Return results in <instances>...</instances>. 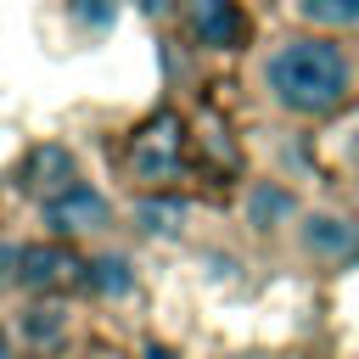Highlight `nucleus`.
<instances>
[{"label": "nucleus", "mask_w": 359, "mask_h": 359, "mask_svg": "<svg viewBox=\"0 0 359 359\" xmlns=\"http://www.w3.org/2000/svg\"><path fill=\"white\" fill-rule=\"evenodd\" d=\"M6 353H11V337H6V331H0V359H6Z\"/></svg>", "instance_id": "dca6fc26"}, {"label": "nucleus", "mask_w": 359, "mask_h": 359, "mask_svg": "<svg viewBox=\"0 0 359 359\" xmlns=\"http://www.w3.org/2000/svg\"><path fill=\"white\" fill-rule=\"evenodd\" d=\"M140 17H151V22H163V17H180V0H129Z\"/></svg>", "instance_id": "4468645a"}, {"label": "nucleus", "mask_w": 359, "mask_h": 359, "mask_svg": "<svg viewBox=\"0 0 359 359\" xmlns=\"http://www.w3.org/2000/svg\"><path fill=\"white\" fill-rule=\"evenodd\" d=\"M292 28H320V34H359V0H286Z\"/></svg>", "instance_id": "6e6552de"}, {"label": "nucleus", "mask_w": 359, "mask_h": 359, "mask_svg": "<svg viewBox=\"0 0 359 359\" xmlns=\"http://www.w3.org/2000/svg\"><path fill=\"white\" fill-rule=\"evenodd\" d=\"M185 219H191V202H180V196H163V191H157V196H140V202H135V224H140L146 236H174Z\"/></svg>", "instance_id": "1a4fd4ad"}, {"label": "nucleus", "mask_w": 359, "mask_h": 359, "mask_svg": "<svg viewBox=\"0 0 359 359\" xmlns=\"http://www.w3.org/2000/svg\"><path fill=\"white\" fill-rule=\"evenodd\" d=\"M62 331H67V309H62V297H50V292H45L39 303H28V309H22V337H28L34 348L56 342Z\"/></svg>", "instance_id": "f8f14e48"}, {"label": "nucleus", "mask_w": 359, "mask_h": 359, "mask_svg": "<svg viewBox=\"0 0 359 359\" xmlns=\"http://www.w3.org/2000/svg\"><path fill=\"white\" fill-rule=\"evenodd\" d=\"M292 213H297V202H292L286 185H252V191H247V224H252V230H275V224L292 219Z\"/></svg>", "instance_id": "9d476101"}, {"label": "nucleus", "mask_w": 359, "mask_h": 359, "mask_svg": "<svg viewBox=\"0 0 359 359\" xmlns=\"http://www.w3.org/2000/svg\"><path fill=\"white\" fill-rule=\"evenodd\" d=\"M84 286H90V292H101V297H123V292L135 286V269H129V258H123V252H101V258H90V264H84Z\"/></svg>", "instance_id": "9b49d317"}, {"label": "nucleus", "mask_w": 359, "mask_h": 359, "mask_svg": "<svg viewBox=\"0 0 359 359\" xmlns=\"http://www.w3.org/2000/svg\"><path fill=\"white\" fill-rule=\"evenodd\" d=\"M303 230V252L320 258V264H342V258H359V224L342 219V213H303L297 219Z\"/></svg>", "instance_id": "423d86ee"}, {"label": "nucleus", "mask_w": 359, "mask_h": 359, "mask_svg": "<svg viewBox=\"0 0 359 359\" xmlns=\"http://www.w3.org/2000/svg\"><path fill=\"white\" fill-rule=\"evenodd\" d=\"M73 180H79V163H73V151L56 146V140L34 146V151L22 157V168H17V185L34 191V196H50V191H62V185H73Z\"/></svg>", "instance_id": "0eeeda50"}, {"label": "nucleus", "mask_w": 359, "mask_h": 359, "mask_svg": "<svg viewBox=\"0 0 359 359\" xmlns=\"http://www.w3.org/2000/svg\"><path fill=\"white\" fill-rule=\"evenodd\" d=\"M180 34L202 56H236L252 39L247 6L241 0H180Z\"/></svg>", "instance_id": "7ed1b4c3"}, {"label": "nucleus", "mask_w": 359, "mask_h": 359, "mask_svg": "<svg viewBox=\"0 0 359 359\" xmlns=\"http://www.w3.org/2000/svg\"><path fill=\"white\" fill-rule=\"evenodd\" d=\"M39 219H45L50 236L73 241V236H95V230H107V224H112V202H107L90 180H73V185L39 196Z\"/></svg>", "instance_id": "20e7f679"}, {"label": "nucleus", "mask_w": 359, "mask_h": 359, "mask_svg": "<svg viewBox=\"0 0 359 359\" xmlns=\"http://www.w3.org/2000/svg\"><path fill=\"white\" fill-rule=\"evenodd\" d=\"M252 90L280 118L320 123L359 95V62H353L342 34L292 28V34H275L252 56Z\"/></svg>", "instance_id": "f257e3e1"}, {"label": "nucleus", "mask_w": 359, "mask_h": 359, "mask_svg": "<svg viewBox=\"0 0 359 359\" xmlns=\"http://www.w3.org/2000/svg\"><path fill=\"white\" fill-rule=\"evenodd\" d=\"M17 258H22V247H6V241H0V286L17 280Z\"/></svg>", "instance_id": "2eb2a0df"}, {"label": "nucleus", "mask_w": 359, "mask_h": 359, "mask_svg": "<svg viewBox=\"0 0 359 359\" xmlns=\"http://www.w3.org/2000/svg\"><path fill=\"white\" fill-rule=\"evenodd\" d=\"M185 157H191V129L180 112H151L135 135H129V151H123V168L135 185L146 191H168L180 174H185Z\"/></svg>", "instance_id": "f03ea898"}, {"label": "nucleus", "mask_w": 359, "mask_h": 359, "mask_svg": "<svg viewBox=\"0 0 359 359\" xmlns=\"http://www.w3.org/2000/svg\"><path fill=\"white\" fill-rule=\"evenodd\" d=\"M112 11H118L112 0H73V17H79L84 28H107V22H112Z\"/></svg>", "instance_id": "ddd939ff"}, {"label": "nucleus", "mask_w": 359, "mask_h": 359, "mask_svg": "<svg viewBox=\"0 0 359 359\" xmlns=\"http://www.w3.org/2000/svg\"><path fill=\"white\" fill-rule=\"evenodd\" d=\"M17 280L28 292H67V286H84V258L56 236V241H39V247H22L17 258Z\"/></svg>", "instance_id": "39448f33"}]
</instances>
